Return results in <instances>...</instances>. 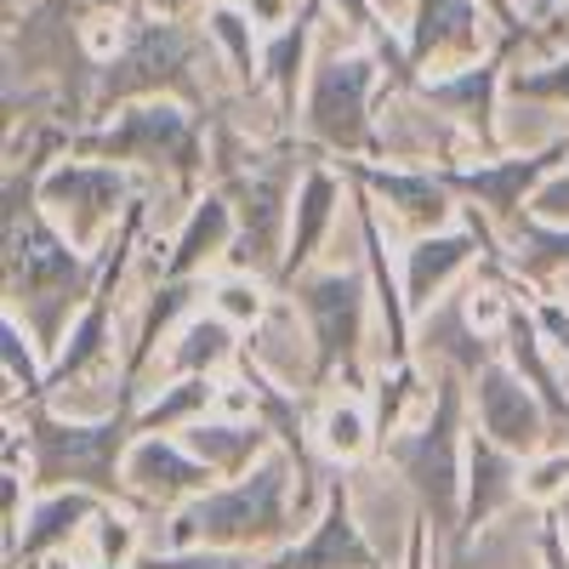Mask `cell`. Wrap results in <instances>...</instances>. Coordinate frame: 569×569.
Listing matches in <instances>:
<instances>
[{"label": "cell", "mask_w": 569, "mask_h": 569, "mask_svg": "<svg viewBox=\"0 0 569 569\" xmlns=\"http://www.w3.org/2000/svg\"><path fill=\"white\" fill-rule=\"evenodd\" d=\"M569 166V131L552 137L547 149H518V154H485L479 166H439L445 182L456 188L461 200H472L496 228H512L518 217L530 211L536 188Z\"/></svg>", "instance_id": "obj_11"}, {"label": "cell", "mask_w": 569, "mask_h": 569, "mask_svg": "<svg viewBox=\"0 0 569 569\" xmlns=\"http://www.w3.org/2000/svg\"><path fill=\"white\" fill-rule=\"evenodd\" d=\"M507 91L518 103H558V109H569V52H558V58H547L536 69H512Z\"/></svg>", "instance_id": "obj_34"}, {"label": "cell", "mask_w": 569, "mask_h": 569, "mask_svg": "<svg viewBox=\"0 0 569 569\" xmlns=\"http://www.w3.org/2000/svg\"><path fill=\"white\" fill-rule=\"evenodd\" d=\"M0 240H7V308L34 330V348L58 359V348L69 342V325L98 297V279L109 268V240L98 251H80L46 206L7 222Z\"/></svg>", "instance_id": "obj_1"}, {"label": "cell", "mask_w": 569, "mask_h": 569, "mask_svg": "<svg viewBox=\"0 0 569 569\" xmlns=\"http://www.w3.org/2000/svg\"><path fill=\"white\" fill-rule=\"evenodd\" d=\"M222 399L217 376H171L166 388H154V405L137 410V433H182L188 421L211 416Z\"/></svg>", "instance_id": "obj_29"}, {"label": "cell", "mask_w": 569, "mask_h": 569, "mask_svg": "<svg viewBox=\"0 0 569 569\" xmlns=\"http://www.w3.org/2000/svg\"><path fill=\"white\" fill-rule=\"evenodd\" d=\"M188 450H194L200 461H211L222 479H240V472H251L279 439H273V427L262 416L251 421H228V416H200V421H188L182 433H177Z\"/></svg>", "instance_id": "obj_26"}, {"label": "cell", "mask_w": 569, "mask_h": 569, "mask_svg": "<svg viewBox=\"0 0 569 569\" xmlns=\"http://www.w3.org/2000/svg\"><path fill=\"white\" fill-rule=\"evenodd\" d=\"M206 23V40L217 46V52L228 58L233 80H240L246 91H257V74H262V46H257V18L240 7V0H217V7L200 12Z\"/></svg>", "instance_id": "obj_30"}, {"label": "cell", "mask_w": 569, "mask_h": 569, "mask_svg": "<svg viewBox=\"0 0 569 569\" xmlns=\"http://www.w3.org/2000/svg\"><path fill=\"white\" fill-rule=\"evenodd\" d=\"M376 461L399 467L410 501L433 525V541H445V552H450L456 530H461V501H467V376L456 365L433 370L427 416L410 433H393L376 450Z\"/></svg>", "instance_id": "obj_4"}, {"label": "cell", "mask_w": 569, "mask_h": 569, "mask_svg": "<svg viewBox=\"0 0 569 569\" xmlns=\"http://www.w3.org/2000/svg\"><path fill=\"white\" fill-rule=\"evenodd\" d=\"M507 240H512V268L525 284L547 291L558 273H569V222H547V217L525 211L507 228Z\"/></svg>", "instance_id": "obj_28"}, {"label": "cell", "mask_w": 569, "mask_h": 569, "mask_svg": "<svg viewBox=\"0 0 569 569\" xmlns=\"http://www.w3.org/2000/svg\"><path fill=\"white\" fill-rule=\"evenodd\" d=\"M211 171H217V188L233 200V233L228 246V268L233 273H257V279H279V262H284V246H291V211H297V160L291 149L279 154H257L251 142L233 131L228 120L211 131Z\"/></svg>", "instance_id": "obj_5"}, {"label": "cell", "mask_w": 569, "mask_h": 569, "mask_svg": "<svg viewBox=\"0 0 569 569\" xmlns=\"http://www.w3.org/2000/svg\"><path fill=\"white\" fill-rule=\"evenodd\" d=\"M558 490H569V450H558V456H547V450H541V461L525 472V496L552 501Z\"/></svg>", "instance_id": "obj_38"}, {"label": "cell", "mask_w": 569, "mask_h": 569, "mask_svg": "<svg viewBox=\"0 0 569 569\" xmlns=\"http://www.w3.org/2000/svg\"><path fill=\"white\" fill-rule=\"evenodd\" d=\"M319 445L337 456V461L365 456V445H376V427H370L365 405H330L325 421H319Z\"/></svg>", "instance_id": "obj_33"}, {"label": "cell", "mask_w": 569, "mask_h": 569, "mask_svg": "<svg viewBox=\"0 0 569 569\" xmlns=\"http://www.w3.org/2000/svg\"><path fill=\"white\" fill-rule=\"evenodd\" d=\"M370 268H308L291 284V302L308 313V337H313V382L330 388L342 382L359 393L365 388V302H370Z\"/></svg>", "instance_id": "obj_9"}, {"label": "cell", "mask_w": 569, "mask_h": 569, "mask_svg": "<svg viewBox=\"0 0 569 569\" xmlns=\"http://www.w3.org/2000/svg\"><path fill=\"white\" fill-rule=\"evenodd\" d=\"M530 211H536V217H547V222H569V166H563V171H552V177L536 188Z\"/></svg>", "instance_id": "obj_39"}, {"label": "cell", "mask_w": 569, "mask_h": 569, "mask_svg": "<svg viewBox=\"0 0 569 569\" xmlns=\"http://www.w3.org/2000/svg\"><path fill=\"white\" fill-rule=\"evenodd\" d=\"M46 569H74L69 558H46Z\"/></svg>", "instance_id": "obj_45"}, {"label": "cell", "mask_w": 569, "mask_h": 569, "mask_svg": "<svg viewBox=\"0 0 569 569\" xmlns=\"http://www.w3.org/2000/svg\"><path fill=\"white\" fill-rule=\"evenodd\" d=\"M211 58V40L194 29H182V18H137L126 40L98 63V86H91V114L126 109L137 98H182L188 109L211 103V91L200 86V63Z\"/></svg>", "instance_id": "obj_6"}, {"label": "cell", "mask_w": 569, "mask_h": 569, "mask_svg": "<svg viewBox=\"0 0 569 569\" xmlns=\"http://www.w3.org/2000/svg\"><path fill=\"white\" fill-rule=\"evenodd\" d=\"M297 461L279 445L228 485H211L206 496L182 501L166 525L160 547H233V552H279L297 536Z\"/></svg>", "instance_id": "obj_3"}, {"label": "cell", "mask_w": 569, "mask_h": 569, "mask_svg": "<svg viewBox=\"0 0 569 569\" xmlns=\"http://www.w3.org/2000/svg\"><path fill=\"white\" fill-rule=\"evenodd\" d=\"M536 541H541L547 569H569V541H563V512H558V507H547V512L536 518Z\"/></svg>", "instance_id": "obj_40"}, {"label": "cell", "mask_w": 569, "mask_h": 569, "mask_svg": "<svg viewBox=\"0 0 569 569\" xmlns=\"http://www.w3.org/2000/svg\"><path fill=\"white\" fill-rule=\"evenodd\" d=\"M382 58L376 46H353V52H319L308 69V98H302V137L313 149H330L337 160L353 154H382V137L370 120V98L382 86Z\"/></svg>", "instance_id": "obj_8"}, {"label": "cell", "mask_w": 569, "mask_h": 569, "mask_svg": "<svg viewBox=\"0 0 569 569\" xmlns=\"http://www.w3.org/2000/svg\"><path fill=\"white\" fill-rule=\"evenodd\" d=\"M149 12H160V18H182V12H206V7H217V0H142Z\"/></svg>", "instance_id": "obj_44"}, {"label": "cell", "mask_w": 569, "mask_h": 569, "mask_svg": "<svg viewBox=\"0 0 569 569\" xmlns=\"http://www.w3.org/2000/svg\"><path fill=\"white\" fill-rule=\"evenodd\" d=\"M467 388H472V410H479V427H485L496 445H507V450H518V456H541V450L552 445L558 421H552L547 399L512 370L507 353L490 359Z\"/></svg>", "instance_id": "obj_13"}, {"label": "cell", "mask_w": 569, "mask_h": 569, "mask_svg": "<svg viewBox=\"0 0 569 569\" xmlns=\"http://www.w3.org/2000/svg\"><path fill=\"white\" fill-rule=\"evenodd\" d=\"M211 308L217 313H228L233 325H262V313H268V297H262V279L257 273H228V279H217L211 284Z\"/></svg>", "instance_id": "obj_36"}, {"label": "cell", "mask_w": 569, "mask_h": 569, "mask_svg": "<svg viewBox=\"0 0 569 569\" xmlns=\"http://www.w3.org/2000/svg\"><path fill=\"white\" fill-rule=\"evenodd\" d=\"M131 200H137V177L120 160L74 154V160H58L52 171L40 177V206L58 217V228L69 233L80 251H98L103 228L114 217H126Z\"/></svg>", "instance_id": "obj_10"}, {"label": "cell", "mask_w": 569, "mask_h": 569, "mask_svg": "<svg viewBox=\"0 0 569 569\" xmlns=\"http://www.w3.org/2000/svg\"><path fill=\"white\" fill-rule=\"evenodd\" d=\"M342 177L359 182L370 200H388V211L416 228V233H433L450 228V217L461 211L456 188L445 182V171H421V166H370V160H342Z\"/></svg>", "instance_id": "obj_18"}, {"label": "cell", "mask_w": 569, "mask_h": 569, "mask_svg": "<svg viewBox=\"0 0 569 569\" xmlns=\"http://www.w3.org/2000/svg\"><path fill=\"white\" fill-rule=\"evenodd\" d=\"M126 485L137 490L142 507H160V512H177L182 501L206 496L211 485H222V472L211 461H200L182 439H166V433H137L131 450H126Z\"/></svg>", "instance_id": "obj_16"}, {"label": "cell", "mask_w": 569, "mask_h": 569, "mask_svg": "<svg viewBox=\"0 0 569 569\" xmlns=\"http://www.w3.org/2000/svg\"><path fill=\"white\" fill-rule=\"evenodd\" d=\"M490 40V7L485 0H410V40L405 58L421 80L427 63H479Z\"/></svg>", "instance_id": "obj_17"}, {"label": "cell", "mask_w": 569, "mask_h": 569, "mask_svg": "<svg viewBox=\"0 0 569 569\" xmlns=\"http://www.w3.org/2000/svg\"><path fill=\"white\" fill-rule=\"evenodd\" d=\"M240 353H246V342H240V325H233L228 313H217V308L211 313H188L182 337L166 353V376H217Z\"/></svg>", "instance_id": "obj_27"}, {"label": "cell", "mask_w": 569, "mask_h": 569, "mask_svg": "<svg viewBox=\"0 0 569 569\" xmlns=\"http://www.w3.org/2000/svg\"><path fill=\"white\" fill-rule=\"evenodd\" d=\"M34 342V330L7 308V319H0V353H7V416L18 410V405H34V399H46V370H40V348H29Z\"/></svg>", "instance_id": "obj_31"}, {"label": "cell", "mask_w": 569, "mask_h": 569, "mask_svg": "<svg viewBox=\"0 0 569 569\" xmlns=\"http://www.w3.org/2000/svg\"><path fill=\"white\" fill-rule=\"evenodd\" d=\"M98 552H103V563H137V518H126V512H114V507H103L98 512Z\"/></svg>", "instance_id": "obj_37"}, {"label": "cell", "mask_w": 569, "mask_h": 569, "mask_svg": "<svg viewBox=\"0 0 569 569\" xmlns=\"http://www.w3.org/2000/svg\"><path fill=\"white\" fill-rule=\"evenodd\" d=\"M536 319H541V330H547L552 353L569 365V308H563V302H552V297H541V302H536Z\"/></svg>", "instance_id": "obj_41"}, {"label": "cell", "mask_w": 569, "mask_h": 569, "mask_svg": "<svg viewBox=\"0 0 569 569\" xmlns=\"http://www.w3.org/2000/svg\"><path fill=\"white\" fill-rule=\"evenodd\" d=\"M337 206H342V177L308 160L302 166V182H297V211H291V246H284V262H279V291H291V284L313 268L319 246H325V233L330 222H337Z\"/></svg>", "instance_id": "obj_20"}, {"label": "cell", "mask_w": 569, "mask_h": 569, "mask_svg": "<svg viewBox=\"0 0 569 569\" xmlns=\"http://www.w3.org/2000/svg\"><path fill=\"white\" fill-rule=\"evenodd\" d=\"M319 18H325V0H297V18L284 23V29H273V40L262 46V74H257V86L273 91V103H279L284 120L297 114V86H302L308 69H313Z\"/></svg>", "instance_id": "obj_25"}, {"label": "cell", "mask_w": 569, "mask_h": 569, "mask_svg": "<svg viewBox=\"0 0 569 569\" xmlns=\"http://www.w3.org/2000/svg\"><path fill=\"white\" fill-rule=\"evenodd\" d=\"M103 507H114V501H103L98 490H40L29 518H23V536H18V552L7 558V569H23V563H40V558L63 552L86 525H98Z\"/></svg>", "instance_id": "obj_21"}, {"label": "cell", "mask_w": 569, "mask_h": 569, "mask_svg": "<svg viewBox=\"0 0 569 569\" xmlns=\"http://www.w3.org/2000/svg\"><path fill=\"white\" fill-rule=\"evenodd\" d=\"M359 188V182H353ZM353 228H359V246H365V268H370V291L376 308H382V330H388V359L382 365H405L416 359V330H410V302H405V279L388 268V246H382V222H376V206L359 188L353 194Z\"/></svg>", "instance_id": "obj_19"}, {"label": "cell", "mask_w": 569, "mask_h": 569, "mask_svg": "<svg viewBox=\"0 0 569 569\" xmlns=\"http://www.w3.org/2000/svg\"><path fill=\"white\" fill-rule=\"evenodd\" d=\"M98 569H126V563H98Z\"/></svg>", "instance_id": "obj_46"}, {"label": "cell", "mask_w": 569, "mask_h": 569, "mask_svg": "<svg viewBox=\"0 0 569 569\" xmlns=\"http://www.w3.org/2000/svg\"><path fill=\"white\" fill-rule=\"evenodd\" d=\"M131 569H262L251 552L233 547H160V552H137Z\"/></svg>", "instance_id": "obj_35"}, {"label": "cell", "mask_w": 569, "mask_h": 569, "mask_svg": "<svg viewBox=\"0 0 569 569\" xmlns=\"http://www.w3.org/2000/svg\"><path fill=\"white\" fill-rule=\"evenodd\" d=\"M142 388H114L103 416H58L52 399L23 405V450H29V485L34 490H98L114 507H142L126 485V450L137 439V405Z\"/></svg>", "instance_id": "obj_2"}, {"label": "cell", "mask_w": 569, "mask_h": 569, "mask_svg": "<svg viewBox=\"0 0 569 569\" xmlns=\"http://www.w3.org/2000/svg\"><path fill=\"white\" fill-rule=\"evenodd\" d=\"M233 233H240V222H233V200L222 194V188H211V194H200L194 206H188V222L177 228V240H171V251H166L154 279H200L211 262H228Z\"/></svg>", "instance_id": "obj_22"}, {"label": "cell", "mask_w": 569, "mask_h": 569, "mask_svg": "<svg viewBox=\"0 0 569 569\" xmlns=\"http://www.w3.org/2000/svg\"><path fill=\"white\" fill-rule=\"evenodd\" d=\"M416 399H427L416 359H405V365H382V376H376V388H370V427H376V450H382V445L399 433L405 405H416Z\"/></svg>", "instance_id": "obj_32"}, {"label": "cell", "mask_w": 569, "mask_h": 569, "mask_svg": "<svg viewBox=\"0 0 569 569\" xmlns=\"http://www.w3.org/2000/svg\"><path fill=\"white\" fill-rule=\"evenodd\" d=\"M512 34H501L496 52H485L479 63H461L450 69L445 80H416L410 91L427 103V109H439L450 114L472 142H479V154H501V131H496V91L507 80V58H512Z\"/></svg>", "instance_id": "obj_14"}, {"label": "cell", "mask_w": 569, "mask_h": 569, "mask_svg": "<svg viewBox=\"0 0 569 569\" xmlns=\"http://www.w3.org/2000/svg\"><path fill=\"white\" fill-rule=\"evenodd\" d=\"M427 541H433V525H427L421 507H416L410 525H405V569H427Z\"/></svg>", "instance_id": "obj_42"}, {"label": "cell", "mask_w": 569, "mask_h": 569, "mask_svg": "<svg viewBox=\"0 0 569 569\" xmlns=\"http://www.w3.org/2000/svg\"><path fill=\"white\" fill-rule=\"evenodd\" d=\"M547 330H541V319H536V308H530V297L525 291H512V302H507V319H501V353L512 359V370L525 376V382L547 399V410H552V421L569 433V388L558 382V370H552V359H547Z\"/></svg>", "instance_id": "obj_24"}, {"label": "cell", "mask_w": 569, "mask_h": 569, "mask_svg": "<svg viewBox=\"0 0 569 569\" xmlns=\"http://www.w3.org/2000/svg\"><path fill=\"white\" fill-rule=\"evenodd\" d=\"M262 569H393V563H388V552L370 547V536L359 525V507H353V485L330 479L325 507L302 530V541L268 552Z\"/></svg>", "instance_id": "obj_12"}, {"label": "cell", "mask_w": 569, "mask_h": 569, "mask_svg": "<svg viewBox=\"0 0 569 569\" xmlns=\"http://www.w3.org/2000/svg\"><path fill=\"white\" fill-rule=\"evenodd\" d=\"M69 154L120 160V166H137V171H166L188 194V188L200 182V171L211 166V142L200 131V109H188L182 98H137L109 126L74 131Z\"/></svg>", "instance_id": "obj_7"}, {"label": "cell", "mask_w": 569, "mask_h": 569, "mask_svg": "<svg viewBox=\"0 0 569 569\" xmlns=\"http://www.w3.org/2000/svg\"><path fill=\"white\" fill-rule=\"evenodd\" d=\"M416 342H421L427 353H433L439 365H456V370L467 376V382H472V376H479L490 359H501V353H496V342L485 337L479 325H472V284H467V291H445L433 308L421 313Z\"/></svg>", "instance_id": "obj_23"}, {"label": "cell", "mask_w": 569, "mask_h": 569, "mask_svg": "<svg viewBox=\"0 0 569 569\" xmlns=\"http://www.w3.org/2000/svg\"><path fill=\"white\" fill-rule=\"evenodd\" d=\"M518 461H525V456L496 445L485 427H472V433H467V501H461V530H456V547L445 552V569L472 552V541H479V530L490 525V518L518 507V490H525V467H518Z\"/></svg>", "instance_id": "obj_15"}, {"label": "cell", "mask_w": 569, "mask_h": 569, "mask_svg": "<svg viewBox=\"0 0 569 569\" xmlns=\"http://www.w3.org/2000/svg\"><path fill=\"white\" fill-rule=\"evenodd\" d=\"M240 7L257 18V29H284L297 12H291V0H240Z\"/></svg>", "instance_id": "obj_43"}]
</instances>
